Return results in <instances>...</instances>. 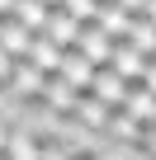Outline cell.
Returning a JSON list of instances; mask_svg holds the SVG:
<instances>
[{"mask_svg":"<svg viewBox=\"0 0 156 160\" xmlns=\"http://www.w3.org/2000/svg\"><path fill=\"white\" fill-rule=\"evenodd\" d=\"M43 85H47V71H38V66H33L29 57H19V61H14V75H10V85H5V94H14V99H29V104H38Z\"/></svg>","mask_w":156,"mask_h":160,"instance_id":"cell-1","label":"cell"},{"mask_svg":"<svg viewBox=\"0 0 156 160\" xmlns=\"http://www.w3.org/2000/svg\"><path fill=\"white\" fill-rule=\"evenodd\" d=\"M76 99H81L76 85H66L62 75H47V85H43V94H38V108H47L52 118H71V113H76Z\"/></svg>","mask_w":156,"mask_h":160,"instance_id":"cell-2","label":"cell"},{"mask_svg":"<svg viewBox=\"0 0 156 160\" xmlns=\"http://www.w3.org/2000/svg\"><path fill=\"white\" fill-rule=\"evenodd\" d=\"M95 71H100V66H95V61H90L81 47H66V52H62V66H57V75L66 80V85H76L81 94L95 85Z\"/></svg>","mask_w":156,"mask_h":160,"instance_id":"cell-3","label":"cell"},{"mask_svg":"<svg viewBox=\"0 0 156 160\" xmlns=\"http://www.w3.org/2000/svg\"><path fill=\"white\" fill-rule=\"evenodd\" d=\"M85 94H95V99L109 104V108H123V99H128V80H123L114 66H100V71H95V85H90Z\"/></svg>","mask_w":156,"mask_h":160,"instance_id":"cell-4","label":"cell"},{"mask_svg":"<svg viewBox=\"0 0 156 160\" xmlns=\"http://www.w3.org/2000/svg\"><path fill=\"white\" fill-rule=\"evenodd\" d=\"M76 47H81L95 66H109V57H114V38L90 19V24H81V38H76Z\"/></svg>","mask_w":156,"mask_h":160,"instance_id":"cell-5","label":"cell"},{"mask_svg":"<svg viewBox=\"0 0 156 160\" xmlns=\"http://www.w3.org/2000/svg\"><path fill=\"white\" fill-rule=\"evenodd\" d=\"M109 104H100L95 94H81V99H76V113H71V122L76 127H81V132H104L109 127Z\"/></svg>","mask_w":156,"mask_h":160,"instance_id":"cell-6","label":"cell"},{"mask_svg":"<svg viewBox=\"0 0 156 160\" xmlns=\"http://www.w3.org/2000/svg\"><path fill=\"white\" fill-rule=\"evenodd\" d=\"M109 66L128 80V85H132V80H142V71H147V52H137L128 38H118L114 42V57H109Z\"/></svg>","mask_w":156,"mask_h":160,"instance_id":"cell-7","label":"cell"},{"mask_svg":"<svg viewBox=\"0 0 156 160\" xmlns=\"http://www.w3.org/2000/svg\"><path fill=\"white\" fill-rule=\"evenodd\" d=\"M95 24L118 42V38H128V28H132V14L118 5V0H100V14H95Z\"/></svg>","mask_w":156,"mask_h":160,"instance_id":"cell-8","label":"cell"},{"mask_svg":"<svg viewBox=\"0 0 156 160\" xmlns=\"http://www.w3.org/2000/svg\"><path fill=\"white\" fill-rule=\"evenodd\" d=\"M142 127H147V122H137V118H132L128 108H114V113H109V127H104V132H109V137H114L118 146H132V151H137V141H142Z\"/></svg>","mask_w":156,"mask_h":160,"instance_id":"cell-9","label":"cell"},{"mask_svg":"<svg viewBox=\"0 0 156 160\" xmlns=\"http://www.w3.org/2000/svg\"><path fill=\"white\" fill-rule=\"evenodd\" d=\"M62 42H52L47 33H33V47H29V61L38 66V71H47V75H57V66H62Z\"/></svg>","mask_w":156,"mask_h":160,"instance_id":"cell-10","label":"cell"},{"mask_svg":"<svg viewBox=\"0 0 156 160\" xmlns=\"http://www.w3.org/2000/svg\"><path fill=\"white\" fill-rule=\"evenodd\" d=\"M123 108H128L137 122H156V94L142 85V80H132V85H128V99H123Z\"/></svg>","mask_w":156,"mask_h":160,"instance_id":"cell-11","label":"cell"},{"mask_svg":"<svg viewBox=\"0 0 156 160\" xmlns=\"http://www.w3.org/2000/svg\"><path fill=\"white\" fill-rule=\"evenodd\" d=\"M43 151H47V141L38 137V132H10V146H5V155L10 160H43Z\"/></svg>","mask_w":156,"mask_h":160,"instance_id":"cell-12","label":"cell"},{"mask_svg":"<svg viewBox=\"0 0 156 160\" xmlns=\"http://www.w3.org/2000/svg\"><path fill=\"white\" fill-rule=\"evenodd\" d=\"M0 47H5L10 57H29V47H33V33H29L19 19H0Z\"/></svg>","mask_w":156,"mask_h":160,"instance_id":"cell-13","label":"cell"},{"mask_svg":"<svg viewBox=\"0 0 156 160\" xmlns=\"http://www.w3.org/2000/svg\"><path fill=\"white\" fill-rule=\"evenodd\" d=\"M10 19H19L29 33H43L47 19H52V10L43 5V0H14V14H10Z\"/></svg>","mask_w":156,"mask_h":160,"instance_id":"cell-14","label":"cell"},{"mask_svg":"<svg viewBox=\"0 0 156 160\" xmlns=\"http://www.w3.org/2000/svg\"><path fill=\"white\" fill-rule=\"evenodd\" d=\"M52 42H62V47H76V38H81V19H71L66 10H52V19H47V28H43Z\"/></svg>","mask_w":156,"mask_h":160,"instance_id":"cell-15","label":"cell"},{"mask_svg":"<svg viewBox=\"0 0 156 160\" xmlns=\"http://www.w3.org/2000/svg\"><path fill=\"white\" fill-rule=\"evenodd\" d=\"M128 42H132L137 52L156 57V24H151L147 14H132V28H128Z\"/></svg>","mask_w":156,"mask_h":160,"instance_id":"cell-16","label":"cell"},{"mask_svg":"<svg viewBox=\"0 0 156 160\" xmlns=\"http://www.w3.org/2000/svg\"><path fill=\"white\" fill-rule=\"evenodd\" d=\"M57 10H66L71 19H81V24H90V19L100 14V0H62Z\"/></svg>","mask_w":156,"mask_h":160,"instance_id":"cell-17","label":"cell"},{"mask_svg":"<svg viewBox=\"0 0 156 160\" xmlns=\"http://www.w3.org/2000/svg\"><path fill=\"white\" fill-rule=\"evenodd\" d=\"M14 61H19V57H10L5 47H0V90L10 85V75H14Z\"/></svg>","mask_w":156,"mask_h":160,"instance_id":"cell-18","label":"cell"},{"mask_svg":"<svg viewBox=\"0 0 156 160\" xmlns=\"http://www.w3.org/2000/svg\"><path fill=\"white\" fill-rule=\"evenodd\" d=\"M142 85L156 94V57H147V71H142Z\"/></svg>","mask_w":156,"mask_h":160,"instance_id":"cell-19","label":"cell"},{"mask_svg":"<svg viewBox=\"0 0 156 160\" xmlns=\"http://www.w3.org/2000/svg\"><path fill=\"white\" fill-rule=\"evenodd\" d=\"M43 160H76V155H71L66 146H52V141H47V151H43Z\"/></svg>","mask_w":156,"mask_h":160,"instance_id":"cell-20","label":"cell"},{"mask_svg":"<svg viewBox=\"0 0 156 160\" xmlns=\"http://www.w3.org/2000/svg\"><path fill=\"white\" fill-rule=\"evenodd\" d=\"M118 5H123L128 14H142V10H147V0H118Z\"/></svg>","mask_w":156,"mask_h":160,"instance_id":"cell-21","label":"cell"},{"mask_svg":"<svg viewBox=\"0 0 156 160\" xmlns=\"http://www.w3.org/2000/svg\"><path fill=\"white\" fill-rule=\"evenodd\" d=\"M14 14V0H0V19H10Z\"/></svg>","mask_w":156,"mask_h":160,"instance_id":"cell-22","label":"cell"},{"mask_svg":"<svg viewBox=\"0 0 156 160\" xmlns=\"http://www.w3.org/2000/svg\"><path fill=\"white\" fill-rule=\"evenodd\" d=\"M142 14H147V19L156 24V0H147V10H142Z\"/></svg>","mask_w":156,"mask_h":160,"instance_id":"cell-23","label":"cell"},{"mask_svg":"<svg viewBox=\"0 0 156 160\" xmlns=\"http://www.w3.org/2000/svg\"><path fill=\"white\" fill-rule=\"evenodd\" d=\"M5 146H10V132H5V127H0V155H5Z\"/></svg>","mask_w":156,"mask_h":160,"instance_id":"cell-24","label":"cell"},{"mask_svg":"<svg viewBox=\"0 0 156 160\" xmlns=\"http://www.w3.org/2000/svg\"><path fill=\"white\" fill-rule=\"evenodd\" d=\"M43 5H47V10H57V5H62V0H43Z\"/></svg>","mask_w":156,"mask_h":160,"instance_id":"cell-25","label":"cell"},{"mask_svg":"<svg viewBox=\"0 0 156 160\" xmlns=\"http://www.w3.org/2000/svg\"><path fill=\"white\" fill-rule=\"evenodd\" d=\"M0 160H10V155H0Z\"/></svg>","mask_w":156,"mask_h":160,"instance_id":"cell-26","label":"cell"}]
</instances>
